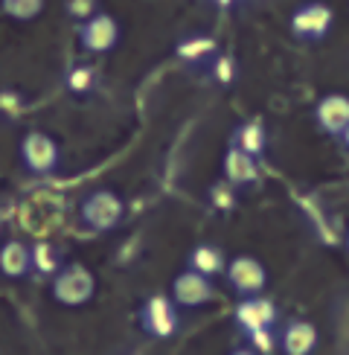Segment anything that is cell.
Returning <instances> with one entry per match:
<instances>
[{"instance_id": "cell-1", "label": "cell", "mask_w": 349, "mask_h": 355, "mask_svg": "<svg viewBox=\"0 0 349 355\" xmlns=\"http://www.w3.org/2000/svg\"><path fill=\"white\" fill-rule=\"evenodd\" d=\"M93 291H96V279L82 262H64V268L50 283V297L58 306H67V309L84 306L93 297Z\"/></svg>"}, {"instance_id": "cell-2", "label": "cell", "mask_w": 349, "mask_h": 355, "mask_svg": "<svg viewBox=\"0 0 349 355\" xmlns=\"http://www.w3.org/2000/svg\"><path fill=\"white\" fill-rule=\"evenodd\" d=\"M123 216H125V204L114 189H93L91 196H84V201L79 207L82 225L96 233L114 230L123 221Z\"/></svg>"}, {"instance_id": "cell-3", "label": "cell", "mask_w": 349, "mask_h": 355, "mask_svg": "<svg viewBox=\"0 0 349 355\" xmlns=\"http://www.w3.org/2000/svg\"><path fill=\"white\" fill-rule=\"evenodd\" d=\"M21 164L33 175H50L62 164V149L47 131H26L21 140Z\"/></svg>"}, {"instance_id": "cell-4", "label": "cell", "mask_w": 349, "mask_h": 355, "mask_svg": "<svg viewBox=\"0 0 349 355\" xmlns=\"http://www.w3.org/2000/svg\"><path fill=\"white\" fill-rule=\"evenodd\" d=\"M116 41H120V24L108 12H99L79 26V44L87 53H111Z\"/></svg>"}, {"instance_id": "cell-5", "label": "cell", "mask_w": 349, "mask_h": 355, "mask_svg": "<svg viewBox=\"0 0 349 355\" xmlns=\"http://www.w3.org/2000/svg\"><path fill=\"white\" fill-rule=\"evenodd\" d=\"M227 283L233 286V291H239L242 297L251 300L265 288L268 271L262 268V262L253 257H236L227 265Z\"/></svg>"}, {"instance_id": "cell-6", "label": "cell", "mask_w": 349, "mask_h": 355, "mask_svg": "<svg viewBox=\"0 0 349 355\" xmlns=\"http://www.w3.org/2000/svg\"><path fill=\"white\" fill-rule=\"evenodd\" d=\"M172 300L178 306H204L207 300H213V283L210 277H204L198 271H184L174 277L172 283Z\"/></svg>"}, {"instance_id": "cell-7", "label": "cell", "mask_w": 349, "mask_h": 355, "mask_svg": "<svg viewBox=\"0 0 349 355\" xmlns=\"http://www.w3.org/2000/svg\"><path fill=\"white\" fill-rule=\"evenodd\" d=\"M140 318H143L145 332H152L157 338H169L178 332V312H174V306L166 297H152L143 306Z\"/></svg>"}, {"instance_id": "cell-8", "label": "cell", "mask_w": 349, "mask_h": 355, "mask_svg": "<svg viewBox=\"0 0 349 355\" xmlns=\"http://www.w3.org/2000/svg\"><path fill=\"white\" fill-rule=\"evenodd\" d=\"M332 24V9L329 6H320V3H309V6H300L291 18V29H294L297 38L305 41H314L320 38L329 29Z\"/></svg>"}, {"instance_id": "cell-9", "label": "cell", "mask_w": 349, "mask_h": 355, "mask_svg": "<svg viewBox=\"0 0 349 355\" xmlns=\"http://www.w3.org/2000/svg\"><path fill=\"white\" fill-rule=\"evenodd\" d=\"M33 271V248L21 239H9L0 245V274L9 279H24Z\"/></svg>"}, {"instance_id": "cell-10", "label": "cell", "mask_w": 349, "mask_h": 355, "mask_svg": "<svg viewBox=\"0 0 349 355\" xmlns=\"http://www.w3.org/2000/svg\"><path fill=\"white\" fill-rule=\"evenodd\" d=\"M274 318H276L274 306H271L268 300H259V297L244 300V303H239V309H236V320H239V327H242L247 335L262 332V329H271Z\"/></svg>"}, {"instance_id": "cell-11", "label": "cell", "mask_w": 349, "mask_h": 355, "mask_svg": "<svg viewBox=\"0 0 349 355\" xmlns=\"http://www.w3.org/2000/svg\"><path fill=\"white\" fill-rule=\"evenodd\" d=\"M317 123H320V128H326L329 135H343V131L349 128V99L338 96V94L320 99Z\"/></svg>"}, {"instance_id": "cell-12", "label": "cell", "mask_w": 349, "mask_h": 355, "mask_svg": "<svg viewBox=\"0 0 349 355\" xmlns=\"http://www.w3.org/2000/svg\"><path fill=\"white\" fill-rule=\"evenodd\" d=\"M280 347L285 355H309L317 347V329L305 320H294L288 323L280 335Z\"/></svg>"}, {"instance_id": "cell-13", "label": "cell", "mask_w": 349, "mask_h": 355, "mask_svg": "<svg viewBox=\"0 0 349 355\" xmlns=\"http://www.w3.org/2000/svg\"><path fill=\"white\" fill-rule=\"evenodd\" d=\"M256 160L242 152L239 146H230V152L224 157V178H227V184L230 187H244V184H253L256 181Z\"/></svg>"}, {"instance_id": "cell-14", "label": "cell", "mask_w": 349, "mask_h": 355, "mask_svg": "<svg viewBox=\"0 0 349 355\" xmlns=\"http://www.w3.org/2000/svg\"><path fill=\"white\" fill-rule=\"evenodd\" d=\"M189 268L204 274V277H213L224 268V254H222V248H215V245H198L193 254H189Z\"/></svg>"}, {"instance_id": "cell-15", "label": "cell", "mask_w": 349, "mask_h": 355, "mask_svg": "<svg viewBox=\"0 0 349 355\" xmlns=\"http://www.w3.org/2000/svg\"><path fill=\"white\" fill-rule=\"evenodd\" d=\"M64 268L62 262V250H58L53 242H35L33 245V271L44 274V277H55L58 271Z\"/></svg>"}, {"instance_id": "cell-16", "label": "cell", "mask_w": 349, "mask_h": 355, "mask_svg": "<svg viewBox=\"0 0 349 355\" xmlns=\"http://www.w3.org/2000/svg\"><path fill=\"white\" fill-rule=\"evenodd\" d=\"M0 12L12 21H33L44 12V3L41 0H3V3H0Z\"/></svg>"}, {"instance_id": "cell-17", "label": "cell", "mask_w": 349, "mask_h": 355, "mask_svg": "<svg viewBox=\"0 0 349 355\" xmlns=\"http://www.w3.org/2000/svg\"><path fill=\"white\" fill-rule=\"evenodd\" d=\"M239 149L247 152V155H259L262 149H265V128H262L259 123H247L239 128Z\"/></svg>"}, {"instance_id": "cell-18", "label": "cell", "mask_w": 349, "mask_h": 355, "mask_svg": "<svg viewBox=\"0 0 349 355\" xmlns=\"http://www.w3.org/2000/svg\"><path fill=\"white\" fill-rule=\"evenodd\" d=\"M93 67H87V64H76V67H70L67 73V87L73 94H87L93 87Z\"/></svg>"}, {"instance_id": "cell-19", "label": "cell", "mask_w": 349, "mask_h": 355, "mask_svg": "<svg viewBox=\"0 0 349 355\" xmlns=\"http://www.w3.org/2000/svg\"><path fill=\"white\" fill-rule=\"evenodd\" d=\"M210 201L218 207V210H233V204H236V196H233L230 184H213V187H210Z\"/></svg>"}, {"instance_id": "cell-20", "label": "cell", "mask_w": 349, "mask_h": 355, "mask_svg": "<svg viewBox=\"0 0 349 355\" xmlns=\"http://www.w3.org/2000/svg\"><path fill=\"white\" fill-rule=\"evenodd\" d=\"M213 50V41H207V38H195V41H184L181 47H178V53L184 55V58H201V55H207Z\"/></svg>"}, {"instance_id": "cell-21", "label": "cell", "mask_w": 349, "mask_h": 355, "mask_svg": "<svg viewBox=\"0 0 349 355\" xmlns=\"http://www.w3.org/2000/svg\"><path fill=\"white\" fill-rule=\"evenodd\" d=\"M67 15H73V18H79L84 24V21H91L93 15H99V9L93 0H73V3H67Z\"/></svg>"}, {"instance_id": "cell-22", "label": "cell", "mask_w": 349, "mask_h": 355, "mask_svg": "<svg viewBox=\"0 0 349 355\" xmlns=\"http://www.w3.org/2000/svg\"><path fill=\"white\" fill-rule=\"evenodd\" d=\"M253 341V347L259 352H271L274 349V338H271V329H262V332H253V335H247Z\"/></svg>"}, {"instance_id": "cell-23", "label": "cell", "mask_w": 349, "mask_h": 355, "mask_svg": "<svg viewBox=\"0 0 349 355\" xmlns=\"http://www.w3.org/2000/svg\"><path fill=\"white\" fill-rule=\"evenodd\" d=\"M230 58H222V62L215 64V79H222V82H230Z\"/></svg>"}, {"instance_id": "cell-24", "label": "cell", "mask_w": 349, "mask_h": 355, "mask_svg": "<svg viewBox=\"0 0 349 355\" xmlns=\"http://www.w3.org/2000/svg\"><path fill=\"white\" fill-rule=\"evenodd\" d=\"M230 355H256V352L253 349H233Z\"/></svg>"}, {"instance_id": "cell-25", "label": "cell", "mask_w": 349, "mask_h": 355, "mask_svg": "<svg viewBox=\"0 0 349 355\" xmlns=\"http://www.w3.org/2000/svg\"><path fill=\"white\" fill-rule=\"evenodd\" d=\"M343 137H346V143H349V128H346V131H343Z\"/></svg>"}]
</instances>
